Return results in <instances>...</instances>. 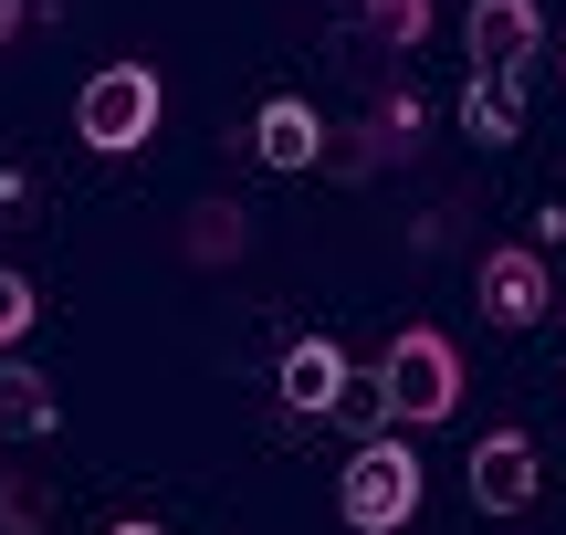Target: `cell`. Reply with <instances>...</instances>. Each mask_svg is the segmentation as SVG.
<instances>
[{"mask_svg": "<svg viewBox=\"0 0 566 535\" xmlns=\"http://www.w3.org/2000/svg\"><path fill=\"white\" fill-rule=\"evenodd\" d=\"M367 389H378V420L430 431V420H451V399H462V357H451V336L409 326V336H388V357H378Z\"/></svg>", "mask_w": 566, "mask_h": 535, "instance_id": "cell-1", "label": "cell"}, {"mask_svg": "<svg viewBox=\"0 0 566 535\" xmlns=\"http://www.w3.org/2000/svg\"><path fill=\"white\" fill-rule=\"evenodd\" d=\"M336 515L357 535H399L409 515H420V452L388 441V431H367L357 452H346V473H336Z\"/></svg>", "mask_w": 566, "mask_h": 535, "instance_id": "cell-2", "label": "cell"}, {"mask_svg": "<svg viewBox=\"0 0 566 535\" xmlns=\"http://www.w3.org/2000/svg\"><path fill=\"white\" fill-rule=\"evenodd\" d=\"M158 116H168V84L147 74V63H105L74 95V137L95 147V158H137V147L158 137Z\"/></svg>", "mask_w": 566, "mask_h": 535, "instance_id": "cell-3", "label": "cell"}, {"mask_svg": "<svg viewBox=\"0 0 566 535\" xmlns=\"http://www.w3.org/2000/svg\"><path fill=\"white\" fill-rule=\"evenodd\" d=\"M472 294H483L493 326H546V315H556V273H546V252H535V242L483 252V263H472Z\"/></svg>", "mask_w": 566, "mask_h": 535, "instance_id": "cell-4", "label": "cell"}, {"mask_svg": "<svg viewBox=\"0 0 566 535\" xmlns=\"http://www.w3.org/2000/svg\"><path fill=\"white\" fill-rule=\"evenodd\" d=\"M462 42H472V74H535V53H546V11H535V0H472Z\"/></svg>", "mask_w": 566, "mask_h": 535, "instance_id": "cell-5", "label": "cell"}, {"mask_svg": "<svg viewBox=\"0 0 566 535\" xmlns=\"http://www.w3.org/2000/svg\"><path fill=\"white\" fill-rule=\"evenodd\" d=\"M535 494H546V473H535V441H525V431H493L483 452H472V504H483V515H525Z\"/></svg>", "mask_w": 566, "mask_h": 535, "instance_id": "cell-6", "label": "cell"}, {"mask_svg": "<svg viewBox=\"0 0 566 535\" xmlns=\"http://www.w3.org/2000/svg\"><path fill=\"white\" fill-rule=\"evenodd\" d=\"M252 158H263V168H315L325 158V116L304 95H273L263 116H252Z\"/></svg>", "mask_w": 566, "mask_h": 535, "instance_id": "cell-7", "label": "cell"}, {"mask_svg": "<svg viewBox=\"0 0 566 535\" xmlns=\"http://www.w3.org/2000/svg\"><path fill=\"white\" fill-rule=\"evenodd\" d=\"M273 389H283V410H336L346 399V357L325 347V336H294V347H283V368H273Z\"/></svg>", "mask_w": 566, "mask_h": 535, "instance_id": "cell-8", "label": "cell"}, {"mask_svg": "<svg viewBox=\"0 0 566 535\" xmlns=\"http://www.w3.org/2000/svg\"><path fill=\"white\" fill-rule=\"evenodd\" d=\"M53 420H63V389L21 357H0V441H53Z\"/></svg>", "mask_w": 566, "mask_h": 535, "instance_id": "cell-9", "label": "cell"}, {"mask_svg": "<svg viewBox=\"0 0 566 535\" xmlns=\"http://www.w3.org/2000/svg\"><path fill=\"white\" fill-rule=\"evenodd\" d=\"M525 84H535V74H472V84H462L472 147H514V137H525Z\"/></svg>", "mask_w": 566, "mask_h": 535, "instance_id": "cell-10", "label": "cell"}, {"mask_svg": "<svg viewBox=\"0 0 566 535\" xmlns=\"http://www.w3.org/2000/svg\"><path fill=\"white\" fill-rule=\"evenodd\" d=\"M242 242H252V210L242 200H200V210H189V231H179L189 263H242Z\"/></svg>", "mask_w": 566, "mask_h": 535, "instance_id": "cell-11", "label": "cell"}, {"mask_svg": "<svg viewBox=\"0 0 566 535\" xmlns=\"http://www.w3.org/2000/svg\"><path fill=\"white\" fill-rule=\"evenodd\" d=\"M409 147H420V95L399 84V95H378V147H367V168H378V158H409Z\"/></svg>", "mask_w": 566, "mask_h": 535, "instance_id": "cell-12", "label": "cell"}, {"mask_svg": "<svg viewBox=\"0 0 566 535\" xmlns=\"http://www.w3.org/2000/svg\"><path fill=\"white\" fill-rule=\"evenodd\" d=\"M32 315H42V305H32V284L0 263V347H21V336H32Z\"/></svg>", "mask_w": 566, "mask_h": 535, "instance_id": "cell-13", "label": "cell"}, {"mask_svg": "<svg viewBox=\"0 0 566 535\" xmlns=\"http://www.w3.org/2000/svg\"><path fill=\"white\" fill-rule=\"evenodd\" d=\"M367 21H378V32H388V42L409 53V42L430 32V0H367Z\"/></svg>", "mask_w": 566, "mask_h": 535, "instance_id": "cell-14", "label": "cell"}, {"mask_svg": "<svg viewBox=\"0 0 566 535\" xmlns=\"http://www.w3.org/2000/svg\"><path fill=\"white\" fill-rule=\"evenodd\" d=\"M42 525H53V504L32 483H0V535H42Z\"/></svg>", "mask_w": 566, "mask_h": 535, "instance_id": "cell-15", "label": "cell"}, {"mask_svg": "<svg viewBox=\"0 0 566 535\" xmlns=\"http://www.w3.org/2000/svg\"><path fill=\"white\" fill-rule=\"evenodd\" d=\"M21 21H32V0H0V42H11V32H21Z\"/></svg>", "mask_w": 566, "mask_h": 535, "instance_id": "cell-16", "label": "cell"}, {"mask_svg": "<svg viewBox=\"0 0 566 535\" xmlns=\"http://www.w3.org/2000/svg\"><path fill=\"white\" fill-rule=\"evenodd\" d=\"M105 535H168V525H137V515H126V525H105Z\"/></svg>", "mask_w": 566, "mask_h": 535, "instance_id": "cell-17", "label": "cell"}]
</instances>
